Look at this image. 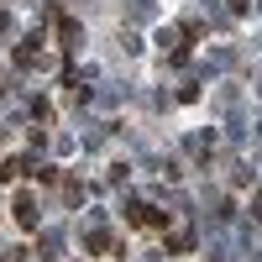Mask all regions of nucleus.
I'll return each instance as SVG.
<instances>
[{"mask_svg":"<svg viewBox=\"0 0 262 262\" xmlns=\"http://www.w3.org/2000/svg\"><path fill=\"white\" fill-rule=\"evenodd\" d=\"M131 226H163V210H152V205H131Z\"/></svg>","mask_w":262,"mask_h":262,"instance_id":"nucleus-1","label":"nucleus"},{"mask_svg":"<svg viewBox=\"0 0 262 262\" xmlns=\"http://www.w3.org/2000/svg\"><path fill=\"white\" fill-rule=\"evenodd\" d=\"M16 221H21V226H37V205L27 200V194H21V200H16Z\"/></svg>","mask_w":262,"mask_h":262,"instance_id":"nucleus-2","label":"nucleus"}]
</instances>
